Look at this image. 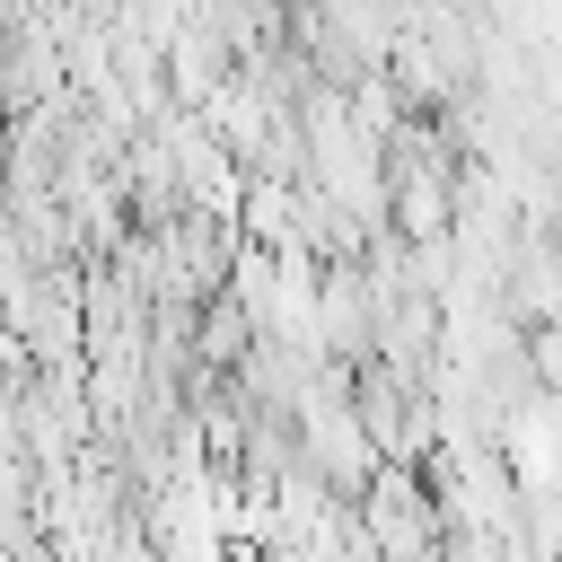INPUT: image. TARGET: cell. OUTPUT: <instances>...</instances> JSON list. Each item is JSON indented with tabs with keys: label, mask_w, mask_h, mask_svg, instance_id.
Masks as SVG:
<instances>
[{
	"label": "cell",
	"mask_w": 562,
	"mask_h": 562,
	"mask_svg": "<svg viewBox=\"0 0 562 562\" xmlns=\"http://www.w3.org/2000/svg\"><path fill=\"white\" fill-rule=\"evenodd\" d=\"M228 35L220 26H202V18H184L176 35H167V70H176V105H211L220 88H228Z\"/></svg>",
	"instance_id": "1"
}]
</instances>
